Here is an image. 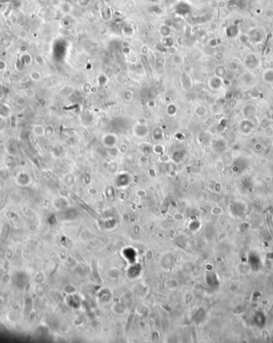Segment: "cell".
<instances>
[{"label": "cell", "instance_id": "cb8c5ba5", "mask_svg": "<svg viewBox=\"0 0 273 343\" xmlns=\"http://www.w3.org/2000/svg\"><path fill=\"white\" fill-rule=\"evenodd\" d=\"M189 1H192V0H189Z\"/></svg>", "mask_w": 273, "mask_h": 343}, {"label": "cell", "instance_id": "8fae6325", "mask_svg": "<svg viewBox=\"0 0 273 343\" xmlns=\"http://www.w3.org/2000/svg\"><path fill=\"white\" fill-rule=\"evenodd\" d=\"M54 134V127L52 125H47L45 126V136L50 138Z\"/></svg>", "mask_w": 273, "mask_h": 343}, {"label": "cell", "instance_id": "ffe728a7", "mask_svg": "<svg viewBox=\"0 0 273 343\" xmlns=\"http://www.w3.org/2000/svg\"><path fill=\"white\" fill-rule=\"evenodd\" d=\"M135 6H136V3L134 1H133V0H130V1H128L127 3H126V7H127L128 10H134V8H135Z\"/></svg>", "mask_w": 273, "mask_h": 343}, {"label": "cell", "instance_id": "44dd1931", "mask_svg": "<svg viewBox=\"0 0 273 343\" xmlns=\"http://www.w3.org/2000/svg\"><path fill=\"white\" fill-rule=\"evenodd\" d=\"M183 70L185 73H190V72L193 71V67L191 66H189V65H186V66H184Z\"/></svg>", "mask_w": 273, "mask_h": 343}, {"label": "cell", "instance_id": "7c38bea8", "mask_svg": "<svg viewBox=\"0 0 273 343\" xmlns=\"http://www.w3.org/2000/svg\"><path fill=\"white\" fill-rule=\"evenodd\" d=\"M263 134L267 138H271L273 137V126L271 125L263 129Z\"/></svg>", "mask_w": 273, "mask_h": 343}, {"label": "cell", "instance_id": "603a6c76", "mask_svg": "<svg viewBox=\"0 0 273 343\" xmlns=\"http://www.w3.org/2000/svg\"><path fill=\"white\" fill-rule=\"evenodd\" d=\"M270 121L273 122V111H271V114H270Z\"/></svg>", "mask_w": 273, "mask_h": 343}, {"label": "cell", "instance_id": "7402d4cb", "mask_svg": "<svg viewBox=\"0 0 273 343\" xmlns=\"http://www.w3.org/2000/svg\"><path fill=\"white\" fill-rule=\"evenodd\" d=\"M192 114H193V110H191V109H187V110H185V114L188 116H190L192 115Z\"/></svg>", "mask_w": 273, "mask_h": 343}, {"label": "cell", "instance_id": "ac0fdd59", "mask_svg": "<svg viewBox=\"0 0 273 343\" xmlns=\"http://www.w3.org/2000/svg\"><path fill=\"white\" fill-rule=\"evenodd\" d=\"M238 69V64L236 62H230L228 63V70L235 72Z\"/></svg>", "mask_w": 273, "mask_h": 343}, {"label": "cell", "instance_id": "e0dca14e", "mask_svg": "<svg viewBox=\"0 0 273 343\" xmlns=\"http://www.w3.org/2000/svg\"><path fill=\"white\" fill-rule=\"evenodd\" d=\"M24 95L27 98H33L34 97V91L32 89H27L24 92Z\"/></svg>", "mask_w": 273, "mask_h": 343}, {"label": "cell", "instance_id": "5bb4252c", "mask_svg": "<svg viewBox=\"0 0 273 343\" xmlns=\"http://www.w3.org/2000/svg\"><path fill=\"white\" fill-rule=\"evenodd\" d=\"M6 128V118L0 117V134L5 131Z\"/></svg>", "mask_w": 273, "mask_h": 343}, {"label": "cell", "instance_id": "52a82bcc", "mask_svg": "<svg viewBox=\"0 0 273 343\" xmlns=\"http://www.w3.org/2000/svg\"><path fill=\"white\" fill-rule=\"evenodd\" d=\"M262 79L265 83L272 84L273 83V69L272 68H267L262 73Z\"/></svg>", "mask_w": 273, "mask_h": 343}, {"label": "cell", "instance_id": "9c48e42d", "mask_svg": "<svg viewBox=\"0 0 273 343\" xmlns=\"http://www.w3.org/2000/svg\"><path fill=\"white\" fill-rule=\"evenodd\" d=\"M11 113V109L6 104H0V117L7 118Z\"/></svg>", "mask_w": 273, "mask_h": 343}, {"label": "cell", "instance_id": "9a60e30c", "mask_svg": "<svg viewBox=\"0 0 273 343\" xmlns=\"http://www.w3.org/2000/svg\"><path fill=\"white\" fill-rule=\"evenodd\" d=\"M253 148L255 149V150H256L257 152H260L263 150L264 145H263V142L257 141V142H255V143L253 144Z\"/></svg>", "mask_w": 273, "mask_h": 343}, {"label": "cell", "instance_id": "30bf717a", "mask_svg": "<svg viewBox=\"0 0 273 343\" xmlns=\"http://www.w3.org/2000/svg\"><path fill=\"white\" fill-rule=\"evenodd\" d=\"M208 112H209V110H208L207 106H205V105H199L195 110V114L198 117H204V116L207 115Z\"/></svg>", "mask_w": 273, "mask_h": 343}, {"label": "cell", "instance_id": "277c9868", "mask_svg": "<svg viewBox=\"0 0 273 343\" xmlns=\"http://www.w3.org/2000/svg\"><path fill=\"white\" fill-rule=\"evenodd\" d=\"M244 64L248 69H255L259 65V58L254 53H249L244 58Z\"/></svg>", "mask_w": 273, "mask_h": 343}, {"label": "cell", "instance_id": "d6986e66", "mask_svg": "<svg viewBox=\"0 0 273 343\" xmlns=\"http://www.w3.org/2000/svg\"><path fill=\"white\" fill-rule=\"evenodd\" d=\"M269 125H271V122H270V120L268 119V118H263V119H261V122H260V126H262V128H263V129H264V128L267 127V126H269Z\"/></svg>", "mask_w": 273, "mask_h": 343}, {"label": "cell", "instance_id": "6da1fadb", "mask_svg": "<svg viewBox=\"0 0 273 343\" xmlns=\"http://www.w3.org/2000/svg\"><path fill=\"white\" fill-rule=\"evenodd\" d=\"M255 123L253 119H249V118H243L240 122L239 126V132L244 135H249L255 129Z\"/></svg>", "mask_w": 273, "mask_h": 343}, {"label": "cell", "instance_id": "7a4b0ae2", "mask_svg": "<svg viewBox=\"0 0 273 343\" xmlns=\"http://www.w3.org/2000/svg\"><path fill=\"white\" fill-rule=\"evenodd\" d=\"M257 114V107L255 104L248 103L245 104L241 108V114L244 118L253 119Z\"/></svg>", "mask_w": 273, "mask_h": 343}, {"label": "cell", "instance_id": "5b68a950", "mask_svg": "<svg viewBox=\"0 0 273 343\" xmlns=\"http://www.w3.org/2000/svg\"><path fill=\"white\" fill-rule=\"evenodd\" d=\"M224 83V82L223 78L216 77V76H215L214 78H211V79L209 80L210 88L214 90H220V89L223 86Z\"/></svg>", "mask_w": 273, "mask_h": 343}, {"label": "cell", "instance_id": "2e32d148", "mask_svg": "<svg viewBox=\"0 0 273 343\" xmlns=\"http://www.w3.org/2000/svg\"><path fill=\"white\" fill-rule=\"evenodd\" d=\"M214 58H215V59L216 60V61H218V62H221V61H223V60L225 58V55H224V54L223 52H217V53H216L215 55H214Z\"/></svg>", "mask_w": 273, "mask_h": 343}, {"label": "cell", "instance_id": "4fadbf2b", "mask_svg": "<svg viewBox=\"0 0 273 343\" xmlns=\"http://www.w3.org/2000/svg\"><path fill=\"white\" fill-rule=\"evenodd\" d=\"M30 78L33 81H34V82H38L42 78V75L40 74V72L37 71V70H34V71L30 72Z\"/></svg>", "mask_w": 273, "mask_h": 343}, {"label": "cell", "instance_id": "3957f363", "mask_svg": "<svg viewBox=\"0 0 273 343\" xmlns=\"http://www.w3.org/2000/svg\"><path fill=\"white\" fill-rule=\"evenodd\" d=\"M255 76L251 72H244L239 77V82L240 85L244 86H250L254 83Z\"/></svg>", "mask_w": 273, "mask_h": 343}, {"label": "cell", "instance_id": "8992f818", "mask_svg": "<svg viewBox=\"0 0 273 343\" xmlns=\"http://www.w3.org/2000/svg\"><path fill=\"white\" fill-rule=\"evenodd\" d=\"M31 131L32 134L37 138H42L45 136V126L41 124H35L32 126Z\"/></svg>", "mask_w": 273, "mask_h": 343}, {"label": "cell", "instance_id": "ba28073f", "mask_svg": "<svg viewBox=\"0 0 273 343\" xmlns=\"http://www.w3.org/2000/svg\"><path fill=\"white\" fill-rule=\"evenodd\" d=\"M214 73H215V76L223 78L227 75L228 70L227 68L223 65H217L214 69Z\"/></svg>", "mask_w": 273, "mask_h": 343}]
</instances>
